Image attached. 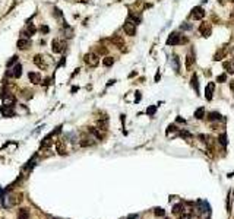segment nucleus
Returning a JSON list of instances; mask_svg holds the SVG:
<instances>
[{
	"label": "nucleus",
	"instance_id": "1a4fd4ad",
	"mask_svg": "<svg viewBox=\"0 0 234 219\" xmlns=\"http://www.w3.org/2000/svg\"><path fill=\"white\" fill-rule=\"evenodd\" d=\"M28 78H29V80H31L32 83H40V80H41L40 73H35V72H29V73H28Z\"/></svg>",
	"mask_w": 234,
	"mask_h": 219
},
{
	"label": "nucleus",
	"instance_id": "9d476101",
	"mask_svg": "<svg viewBox=\"0 0 234 219\" xmlns=\"http://www.w3.org/2000/svg\"><path fill=\"white\" fill-rule=\"evenodd\" d=\"M56 148H57V152L60 153V155H64V153H66V143L63 140H59L56 143Z\"/></svg>",
	"mask_w": 234,
	"mask_h": 219
},
{
	"label": "nucleus",
	"instance_id": "20e7f679",
	"mask_svg": "<svg viewBox=\"0 0 234 219\" xmlns=\"http://www.w3.org/2000/svg\"><path fill=\"white\" fill-rule=\"evenodd\" d=\"M16 46H18L19 50H27V48H29V46H31V41L27 39V38H21V39H18Z\"/></svg>",
	"mask_w": 234,
	"mask_h": 219
},
{
	"label": "nucleus",
	"instance_id": "f3484780",
	"mask_svg": "<svg viewBox=\"0 0 234 219\" xmlns=\"http://www.w3.org/2000/svg\"><path fill=\"white\" fill-rule=\"evenodd\" d=\"M221 114H218V113H209V116H208V118L211 120V121H215V120H221Z\"/></svg>",
	"mask_w": 234,
	"mask_h": 219
},
{
	"label": "nucleus",
	"instance_id": "7ed1b4c3",
	"mask_svg": "<svg viewBox=\"0 0 234 219\" xmlns=\"http://www.w3.org/2000/svg\"><path fill=\"white\" fill-rule=\"evenodd\" d=\"M123 29H125V32H126L127 35L133 37V35L136 34V24H135V22H132V20H127V22H125Z\"/></svg>",
	"mask_w": 234,
	"mask_h": 219
},
{
	"label": "nucleus",
	"instance_id": "f257e3e1",
	"mask_svg": "<svg viewBox=\"0 0 234 219\" xmlns=\"http://www.w3.org/2000/svg\"><path fill=\"white\" fill-rule=\"evenodd\" d=\"M83 61L89 66V67H97L98 63H100V58L95 53H88L83 56Z\"/></svg>",
	"mask_w": 234,
	"mask_h": 219
},
{
	"label": "nucleus",
	"instance_id": "a211bd4d",
	"mask_svg": "<svg viewBox=\"0 0 234 219\" xmlns=\"http://www.w3.org/2000/svg\"><path fill=\"white\" fill-rule=\"evenodd\" d=\"M192 86L195 88L196 92H199V85H198V76H196V75L192 76Z\"/></svg>",
	"mask_w": 234,
	"mask_h": 219
},
{
	"label": "nucleus",
	"instance_id": "4be33fe9",
	"mask_svg": "<svg viewBox=\"0 0 234 219\" xmlns=\"http://www.w3.org/2000/svg\"><path fill=\"white\" fill-rule=\"evenodd\" d=\"M105 53H107V48H104L103 46H100V47L95 48V54L97 56H101V54H105Z\"/></svg>",
	"mask_w": 234,
	"mask_h": 219
},
{
	"label": "nucleus",
	"instance_id": "c756f323",
	"mask_svg": "<svg viewBox=\"0 0 234 219\" xmlns=\"http://www.w3.org/2000/svg\"><path fill=\"white\" fill-rule=\"evenodd\" d=\"M40 29H41V32H49V28H47L45 25H44V27H41Z\"/></svg>",
	"mask_w": 234,
	"mask_h": 219
},
{
	"label": "nucleus",
	"instance_id": "2f4dec72",
	"mask_svg": "<svg viewBox=\"0 0 234 219\" xmlns=\"http://www.w3.org/2000/svg\"><path fill=\"white\" fill-rule=\"evenodd\" d=\"M230 88H231V91L234 92V82H231V85H230Z\"/></svg>",
	"mask_w": 234,
	"mask_h": 219
},
{
	"label": "nucleus",
	"instance_id": "ddd939ff",
	"mask_svg": "<svg viewBox=\"0 0 234 219\" xmlns=\"http://www.w3.org/2000/svg\"><path fill=\"white\" fill-rule=\"evenodd\" d=\"M21 75H22V66H21V64H16L15 69H13V72L10 73V76H13V78H21Z\"/></svg>",
	"mask_w": 234,
	"mask_h": 219
},
{
	"label": "nucleus",
	"instance_id": "423d86ee",
	"mask_svg": "<svg viewBox=\"0 0 234 219\" xmlns=\"http://www.w3.org/2000/svg\"><path fill=\"white\" fill-rule=\"evenodd\" d=\"M51 50L54 53H62L63 51V42L59 41V39H53V42H51Z\"/></svg>",
	"mask_w": 234,
	"mask_h": 219
},
{
	"label": "nucleus",
	"instance_id": "aec40b11",
	"mask_svg": "<svg viewBox=\"0 0 234 219\" xmlns=\"http://www.w3.org/2000/svg\"><path fill=\"white\" fill-rule=\"evenodd\" d=\"M222 66L227 69V72L228 73H234V66L231 64V63H228V61H225V63H222Z\"/></svg>",
	"mask_w": 234,
	"mask_h": 219
},
{
	"label": "nucleus",
	"instance_id": "393cba45",
	"mask_svg": "<svg viewBox=\"0 0 234 219\" xmlns=\"http://www.w3.org/2000/svg\"><path fill=\"white\" fill-rule=\"evenodd\" d=\"M164 213H166V212H164V209H161V207H157L155 209V215L157 216H164Z\"/></svg>",
	"mask_w": 234,
	"mask_h": 219
},
{
	"label": "nucleus",
	"instance_id": "9b49d317",
	"mask_svg": "<svg viewBox=\"0 0 234 219\" xmlns=\"http://www.w3.org/2000/svg\"><path fill=\"white\" fill-rule=\"evenodd\" d=\"M214 82H211L208 86H206V99L208 101H211V99H212V92H214Z\"/></svg>",
	"mask_w": 234,
	"mask_h": 219
},
{
	"label": "nucleus",
	"instance_id": "473e14b6",
	"mask_svg": "<svg viewBox=\"0 0 234 219\" xmlns=\"http://www.w3.org/2000/svg\"><path fill=\"white\" fill-rule=\"evenodd\" d=\"M166 219H168V218H166Z\"/></svg>",
	"mask_w": 234,
	"mask_h": 219
},
{
	"label": "nucleus",
	"instance_id": "f8f14e48",
	"mask_svg": "<svg viewBox=\"0 0 234 219\" xmlns=\"http://www.w3.org/2000/svg\"><path fill=\"white\" fill-rule=\"evenodd\" d=\"M200 32L203 34V37H208L211 34V27L206 24V22H203V24L200 25Z\"/></svg>",
	"mask_w": 234,
	"mask_h": 219
},
{
	"label": "nucleus",
	"instance_id": "5701e85b",
	"mask_svg": "<svg viewBox=\"0 0 234 219\" xmlns=\"http://www.w3.org/2000/svg\"><path fill=\"white\" fill-rule=\"evenodd\" d=\"M53 143V140H51V136H49V137H45L44 139V142H42V146H50Z\"/></svg>",
	"mask_w": 234,
	"mask_h": 219
},
{
	"label": "nucleus",
	"instance_id": "a878e982",
	"mask_svg": "<svg viewBox=\"0 0 234 219\" xmlns=\"http://www.w3.org/2000/svg\"><path fill=\"white\" fill-rule=\"evenodd\" d=\"M220 142H221L222 145H225V143H227V136H225V135H221V136H220Z\"/></svg>",
	"mask_w": 234,
	"mask_h": 219
},
{
	"label": "nucleus",
	"instance_id": "39448f33",
	"mask_svg": "<svg viewBox=\"0 0 234 219\" xmlns=\"http://www.w3.org/2000/svg\"><path fill=\"white\" fill-rule=\"evenodd\" d=\"M34 63L38 66L40 69H42V70L47 69V63H45V60L42 58V56H40V54H37V56L34 57Z\"/></svg>",
	"mask_w": 234,
	"mask_h": 219
},
{
	"label": "nucleus",
	"instance_id": "412c9836",
	"mask_svg": "<svg viewBox=\"0 0 234 219\" xmlns=\"http://www.w3.org/2000/svg\"><path fill=\"white\" fill-rule=\"evenodd\" d=\"M203 114H205V110L203 108H199L195 111V117L196 118H203Z\"/></svg>",
	"mask_w": 234,
	"mask_h": 219
},
{
	"label": "nucleus",
	"instance_id": "4468645a",
	"mask_svg": "<svg viewBox=\"0 0 234 219\" xmlns=\"http://www.w3.org/2000/svg\"><path fill=\"white\" fill-rule=\"evenodd\" d=\"M18 219H29V212L28 209H21L18 213Z\"/></svg>",
	"mask_w": 234,
	"mask_h": 219
},
{
	"label": "nucleus",
	"instance_id": "cd10ccee",
	"mask_svg": "<svg viewBox=\"0 0 234 219\" xmlns=\"http://www.w3.org/2000/svg\"><path fill=\"white\" fill-rule=\"evenodd\" d=\"M174 67H176V70H179V58H177V56L174 57Z\"/></svg>",
	"mask_w": 234,
	"mask_h": 219
},
{
	"label": "nucleus",
	"instance_id": "6ab92c4d",
	"mask_svg": "<svg viewBox=\"0 0 234 219\" xmlns=\"http://www.w3.org/2000/svg\"><path fill=\"white\" fill-rule=\"evenodd\" d=\"M113 63H114V58H113V57H105V58L103 60V64H104V66H107V67L113 66Z\"/></svg>",
	"mask_w": 234,
	"mask_h": 219
},
{
	"label": "nucleus",
	"instance_id": "c85d7f7f",
	"mask_svg": "<svg viewBox=\"0 0 234 219\" xmlns=\"http://www.w3.org/2000/svg\"><path fill=\"white\" fill-rule=\"evenodd\" d=\"M180 219H190V215H187V213H181V215H180Z\"/></svg>",
	"mask_w": 234,
	"mask_h": 219
},
{
	"label": "nucleus",
	"instance_id": "7c9ffc66",
	"mask_svg": "<svg viewBox=\"0 0 234 219\" xmlns=\"http://www.w3.org/2000/svg\"><path fill=\"white\" fill-rule=\"evenodd\" d=\"M154 113H155V108H154V107H151V108L148 110V114H154Z\"/></svg>",
	"mask_w": 234,
	"mask_h": 219
},
{
	"label": "nucleus",
	"instance_id": "bb28decb",
	"mask_svg": "<svg viewBox=\"0 0 234 219\" xmlns=\"http://www.w3.org/2000/svg\"><path fill=\"white\" fill-rule=\"evenodd\" d=\"M28 32H29L31 35L35 34V27H34V25H29V27H28Z\"/></svg>",
	"mask_w": 234,
	"mask_h": 219
},
{
	"label": "nucleus",
	"instance_id": "dca6fc26",
	"mask_svg": "<svg viewBox=\"0 0 234 219\" xmlns=\"http://www.w3.org/2000/svg\"><path fill=\"white\" fill-rule=\"evenodd\" d=\"M193 63H195V56H193V53H190L189 56L186 57V66H187V67H192Z\"/></svg>",
	"mask_w": 234,
	"mask_h": 219
},
{
	"label": "nucleus",
	"instance_id": "2eb2a0df",
	"mask_svg": "<svg viewBox=\"0 0 234 219\" xmlns=\"http://www.w3.org/2000/svg\"><path fill=\"white\" fill-rule=\"evenodd\" d=\"M183 210H184V206H183L181 203H179V205H176V206L173 207V213L177 215V216H180V215L183 213Z\"/></svg>",
	"mask_w": 234,
	"mask_h": 219
},
{
	"label": "nucleus",
	"instance_id": "0eeeda50",
	"mask_svg": "<svg viewBox=\"0 0 234 219\" xmlns=\"http://www.w3.org/2000/svg\"><path fill=\"white\" fill-rule=\"evenodd\" d=\"M111 42L114 44V46H117L119 48H122V50H123V47H125V39H123L122 37H119V35L113 37V38H111Z\"/></svg>",
	"mask_w": 234,
	"mask_h": 219
},
{
	"label": "nucleus",
	"instance_id": "6e6552de",
	"mask_svg": "<svg viewBox=\"0 0 234 219\" xmlns=\"http://www.w3.org/2000/svg\"><path fill=\"white\" fill-rule=\"evenodd\" d=\"M203 16H205V12H203L202 7H195L193 9V12H192V18L193 19H202Z\"/></svg>",
	"mask_w": 234,
	"mask_h": 219
},
{
	"label": "nucleus",
	"instance_id": "f03ea898",
	"mask_svg": "<svg viewBox=\"0 0 234 219\" xmlns=\"http://www.w3.org/2000/svg\"><path fill=\"white\" fill-rule=\"evenodd\" d=\"M183 42H186V38H181V35L177 32H173L170 35V38L167 39L168 46H176V44H183Z\"/></svg>",
	"mask_w": 234,
	"mask_h": 219
},
{
	"label": "nucleus",
	"instance_id": "b1692460",
	"mask_svg": "<svg viewBox=\"0 0 234 219\" xmlns=\"http://www.w3.org/2000/svg\"><path fill=\"white\" fill-rule=\"evenodd\" d=\"M225 80H227V75H225V73H222V75H220V76L217 78V82H221V83H222V82H225Z\"/></svg>",
	"mask_w": 234,
	"mask_h": 219
}]
</instances>
